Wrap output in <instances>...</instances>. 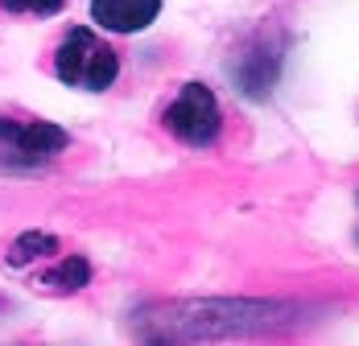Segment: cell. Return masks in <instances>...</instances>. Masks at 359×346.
<instances>
[{
    "mask_svg": "<svg viewBox=\"0 0 359 346\" xmlns=\"http://www.w3.org/2000/svg\"><path fill=\"white\" fill-rule=\"evenodd\" d=\"M277 70H281V54H277V46H269V41H256V46H248V50L231 62V74H236L240 91H244V95H252V99H264V95L273 91Z\"/></svg>",
    "mask_w": 359,
    "mask_h": 346,
    "instance_id": "cell-5",
    "label": "cell"
},
{
    "mask_svg": "<svg viewBox=\"0 0 359 346\" xmlns=\"http://www.w3.org/2000/svg\"><path fill=\"white\" fill-rule=\"evenodd\" d=\"M67 132L58 124H46V120H8L0 116V157L8 165H41L50 157H58L67 148Z\"/></svg>",
    "mask_w": 359,
    "mask_h": 346,
    "instance_id": "cell-4",
    "label": "cell"
},
{
    "mask_svg": "<svg viewBox=\"0 0 359 346\" xmlns=\"http://www.w3.org/2000/svg\"><path fill=\"white\" fill-rule=\"evenodd\" d=\"M58 251V240L54 235H46V231H25V235H17V240L8 243V264L13 268H21V264H29L37 256H54Z\"/></svg>",
    "mask_w": 359,
    "mask_h": 346,
    "instance_id": "cell-8",
    "label": "cell"
},
{
    "mask_svg": "<svg viewBox=\"0 0 359 346\" xmlns=\"http://www.w3.org/2000/svg\"><path fill=\"white\" fill-rule=\"evenodd\" d=\"M149 346H170V342H161V338H153V342H149Z\"/></svg>",
    "mask_w": 359,
    "mask_h": 346,
    "instance_id": "cell-10",
    "label": "cell"
},
{
    "mask_svg": "<svg viewBox=\"0 0 359 346\" xmlns=\"http://www.w3.org/2000/svg\"><path fill=\"white\" fill-rule=\"evenodd\" d=\"M8 13H37V17H50V13H58L67 0H0Z\"/></svg>",
    "mask_w": 359,
    "mask_h": 346,
    "instance_id": "cell-9",
    "label": "cell"
},
{
    "mask_svg": "<svg viewBox=\"0 0 359 346\" xmlns=\"http://www.w3.org/2000/svg\"><path fill=\"white\" fill-rule=\"evenodd\" d=\"M87 280H91V264L83 256H67L62 264H54L41 277V289H50V293H79Z\"/></svg>",
    "mask_w": 359,
    "mask_h": 346,
    "instance_id": "cell-7",
    "label": "cell"
},
{
    "mask_svg": "<svg viewBox=\"0 0 359 346\" xmlns=\"http://www.w3.org/2000/svg\"><path fill=\"white\" fill-rule=\"evenodd\" d=\"M54 74L67 87H83V91H108L120 74V58L104 37H95L91 29H71L62 37L58 54H54Z\"/></svg>",
    "mask_w": 359,
    "mask_h": 346,
    "instance_id": "cell-2",
    "label": "cell"
},
{
    "mask_svg": "<svg viewBox=\"0 0 359 346\" xmlns=\"http://www.w3.org/2000/svg\"><path fill=\"white\" fill-rule=\"evenodd\" d=\"M161 0H91V21L108 34H141L157 21Z\"/></svg>",
    "mask_w": 359,
    "mask_h": 346,
    "instance_id": "cell-6",
    "label": "cell"
},
{
    "mask_svg": "<svg viewBox=\"0 0 359 346\" xmlns=\"http://www.w3.org/2000/svg\"><path fill=\"white\" fill-rule=\"evenodd\" d=\"M297 317L293 305L281 301H190L165 317V330H178L190 338H227V334H269L285 330Z\"/></svg>",
    "mask_w": 359,
    "mask_h": 346,
    "instance_id": "cell-1",
    "label": "cell"
},
{
    "mask_svg": "<svg viewBox=\"0 0 359 346\" xmlns=\"http://www.w3.org/2000/svg\"><path fill=\"white\" fill-rule=\"evenodd\" d=\"M165 124H170V132H174L178 140L203 148V144H211V140L219 137L223 111H219V99L211 95V87L186 83V87L178 91V99L170 104V111H165Z\"/></svg>",
    "mask_w": 359,
    "mask_h": 346,
    "instance_id": "cell-3",
    "label": "cell"
}]
</instances>
